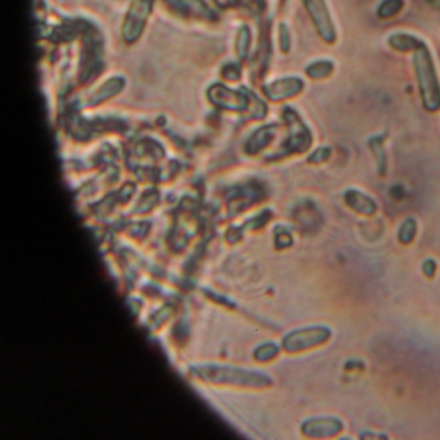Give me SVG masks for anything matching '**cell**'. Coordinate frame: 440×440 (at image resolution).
Listing matches in <instances>:
<instances>
[{
    "instance_id": "obj_9",
    "label": "cell",
    "mask_w": 440,
    "mask_h": 440,
    "mask_svg": "<svg viewBox=\"0 0 440 440\" xmlns=\"http://www.w3.org/2000/svg\"><path fill=\"white\" fill-rule=\"evenodd\" d=\"M344 198L348 208L360 215L372 216L377 212V203L370 196L363 194L359 190L350 189L345 193Z\"/></svg>"
},
{
    "instance_id": "obj_19",
    "label": "cell",
    "mask_w": 440,
    "mask_h": 440,
    "mask_svg": "<svg viewBox=\"0 0 440 440\" xmlns=\"http://www.w3.org/2000/svg\"><path fill=\"white\" fill-rule=\"evenodd\" d=\"M248 43H249V31L247 28H243L239 32V38H238V52L240 53L242 57L246 56Z\"/></svg>"
},
{
    "instance_id": "obj_8",
    "label": "cell",
    "mask_w": 440,
    "mask_h": 440,
    "mask_svg": "<svg viewBox=\"0 0 440 440\" xmlns=\"http://www.w3.org/2000/svg\"><path fill=\"white\" fill-rule=\"evenodd\" d=\"M344 429V425L341 421L333 417H322L307 421L302 426L304 434L313 438H326L337 435Z\"/></svg>"
},
{
    "instance_id": "obj_14",
    "label": "cell",
    "mask_w": 440,
    "mask_h": 440,
    "mask_svg": "<svg viewBox=\"0 0 440 440\" xmlns=\"http://www.w3.org/2000/svg\"><path fill=\"white\" fill-rule=\"evenodd\" d=\"M404 8V0H382L376 10V14L381 20H389L399 14Z\"/></svg>"
},
{
    "instance_id": "obj_2",
    "label": "cell",
    "mask_w": 440,
    "mask_h": 440,
    "mask_svg": "<svg viewBox=\"0 0 440 440\" xmlns=\"http://www.w3.org/2000/svg\"><path fill=\"white\" fill-rule=\"evenodd\" d=\"M195 377L215 384H227L244 388H266L270 379L266 376L239 370V369L224 368V367H198L193 372Z\"/></svg>"
},
{
    "instance_id": "obj_16",
    "label": "cell",
    "mask_w": 440,
    "mask_h": 440,
    "mask_svg": "<svg viewBox=\"0 0 440 440\" xmlns=\"http://www.w3.org/2000/svg\"><path fill=\"white\" fill-rule=\"evenodd\" d=\"M119 90H121V83H119V81H116V79L110 81V82L106 83L103 88H100V90L97 91V93L93 94L91 103H100V101H103V100H106L107 97H110L112 94H115Z\"/></svg>"
},
{
    "instance_id": "obj_10",
    "label": "cell",
    "mask_w": 440,
    "mask_h": 440,
    "mask_svg": "<svg viewBox=\"0 0 440 440\" xmlns=\"http://www.w3.org/2000/svg\"><path fill=\"white\" fill-rule=\"evenodd\" d=\"M209 94L213 103L230 110H242V109H246L248 105V100L244 96L229 91L225 87H220V85L213 87Z\"/></svg>"
},
{
    "instance_id": "obj_11",
    "label": "cell",
    "mask_w": 440,
    "mask_h": 440,
    "mask_svg": "<svg viewBox=\"0 0 440 440\" xmlns=\"http://www.w3.org/2000/svg\"><path fill=\"white\" fill-rule=\"evenodd\" d=\"M388 41L394 51L403 52V53L416 52L420 50L422 45H425V41L407 32H394L390 35Z\"/></svg>"
},
{
    "instance_id": "obj_12",
    "label": "cell",
    "mask_w": 440,
    "mask_h": 440,
    "mask_svg": "<svg viewBox=\"0 0 440 440\" xmlns=\"http://www.w3.org/2000/svg\"><path fill=\"white\" fill-rule=\"evenodd\" d=\"M275 131H277V128L273 127V125L262 127L261 129H258L256 134L252 136V138L248 143L247 150L249 153H257V151L262 150L264 147H266L267 145L273 141V138L275 136Z\"/></svg>"
},
{
    "instance_id": "obj_20",
    "label": "cell",
    "mask_w": 440,
    "mask_h": 440,
    "mask_svg": "<svg viewBox=\"0 0 440 440\" xmlns=\"http://www.w3.org/2000/svg\"><path fill=\"white\" fill-rule=\"evenodd\" d=\"M279 36H280V48H282V51H289V47H291V35H289V31H288L286 25H280Z\"/></svg>"
},
{
    "instance_id": "obj_18",
    "label": "cell",
    "mask_w": 440,
    "mask_h": 440,
    "mask_svg": "<svg viewBox=\"0 0 440 440\" xmlns=\"http://www.w3.org/2000/svg\"><path fill=\"white\" fill-rule=\"evenodd\" d=\"M329 158H331V149L328 146H320L308 156V162L314 164L323 163Z\"/></svg>"
},
{
    "instance_id": "obj_6",
    "label": "cell",
    "mask_w": 440,
    "mask_h": 440,
    "mask_svg": "<svg viewBox=\"0 0 440 440\" xmlns=\"http://www.w3.org/2000/svg\"><path fill=\"white\" fill-rule=\"evenodd\" d=\"M154 0H134L128 10L127 19L124 22V41L132 43L136 41L144 29V23L153 7Z\"/></svg>"
},
{
    "instance_id": "obj_15",
    "label": "cell",
    "mask_w": 440,
    "mask_h": 440,
    "mask_svg": "<svg viewBox=\"0 0 440 440\" xmlns=\"http://www.w3.org/2000/svg\"><path fill=\"white\" fill-rule=\"evenodd\" d=\"M416 234H417V224L413 218H408L400 226L398 238H399L400 243L410 244L413 242Z\"/></svg>"
},
{
    "instance_id": "obj_17",
    "label": "cell",
    "mask_w": 440,
    "mask_h": 440,
    "mask_svg": "<svg viewBox=\"0 0 440 440\" xmlns=\"http://www.w3.org/2000/svg\"><path fill=\"white\" fill-rule=\"evenodd\" d=\"M277 351H279V348L275 345L266 344V345H262L261 348H257L255 357L258 360H261V362H267V360L275 358L277 355Z\"/></svg>"
},
{
    "instance_id": "obj_1",
    "label": "cell",
    "mask_w": 440,
    "mask_h": 440,
    "mask_svg": "<svg viewBox=\"0 0 440 440\" xmlns=\"http://www.w3.org/2000/svg\"><path fill=\"white\" fill-rule=\"evenodd\" d=\"M413 53V67L422 106L425 110L435 113L440 110V82L430 50L425 44Z\"/></svg>"
},
{
    "instance_id": "obj_21",
    "label": "cell",
    "mask_w": 440,
    "mask_h": 440,
    "mask_svg": "<svg viewBox=\"0 0 440 440\" xmlns=\"http://www.w3.org/2000/svg\"><path fill=\"white\" fill-rule=\"evenodd\" d=\"M422 269H423V273H425L426 277H434V274L437 273V265H435V262L431 261V260H428V261L423 264Z\"/></svg>"
},
{
    "instance_id": "obj_4",
    "label": "cell",
    "mask_w": 440,
    "mask_h": 440,
    "mask_svg": "<svg viewBox=\"0 0 440 440\" xmlns=\"http://www.w3.org/2000/svg\"><path fill=\"white\" fill-rule=\"evenodd\" d=\"M331 338V331L326 327H308L291 332L283 339V348L288 353L305 351L326 344Z\"/></svg>"
},
{
    "instance_id": "obj_13",
    "label": "cell",
    "mask_w": 440,
    "mask_h": 440,
    "mask_svg": "<svg viewBox=\"0 0 440 440\" xmlns=\"http://www.w3.org/2000/svg\"><path fill=\"white\" fill-rule=\"evenodd\" d=\"M335 72V63L329 60H319L310 63L306 67V74L311 79H324Z\"/></svg>"
},
{
    "instance_id": "obj_7",
    "label": "cell",
    "mask_w": 440,
    "mask_h": 440,
    "mask_svg": "<svg viewBox=\"0 0 440 440\" xmlns=\"http://www.w3.org/2000/svg\"><path fill=\"white\" fill-rule=\"evenodd\" d=\"M304 85L305 84L300 78L291 76V78L279 79L277 82L270 84L269 87H266L265 92L270 100L282 101L286 98L295 97L298 93H301V91L304 90Z\"/></svg>"
},
{
    "instance_id": "obj_5",
    "label": "cell",
    "mask_w": 440,
    "mask_h": 440,
    "mask_svg": "<svg viewBox=\"0 0 440 440\" xmlns=\"http://www.w3.org/2000/svg\"><path fill=\"white\" fill-rule=\"evenodd\" d=\"M284 119L288 125V138L286 141L287 153H304L313 144V134L300 115L291 107L284 110Z\"/></svg>"
},
{
    "instance_id": "obj_3",
    "label": "cell",
    "mask_w": 440,
    "mask_h": 440,
    "mask_svg": "<svg viewBox=\"0 0 440 440\" xmlns=\"http://www.w3.org/2000/svg\"><path fill=\"white\" fill-rule=\"evenodd\" d=\"M302 3L320 39L327 44H333L337 41V29L328 8L327 1L302 0Z\"/></svg>"
}]
</instances>
